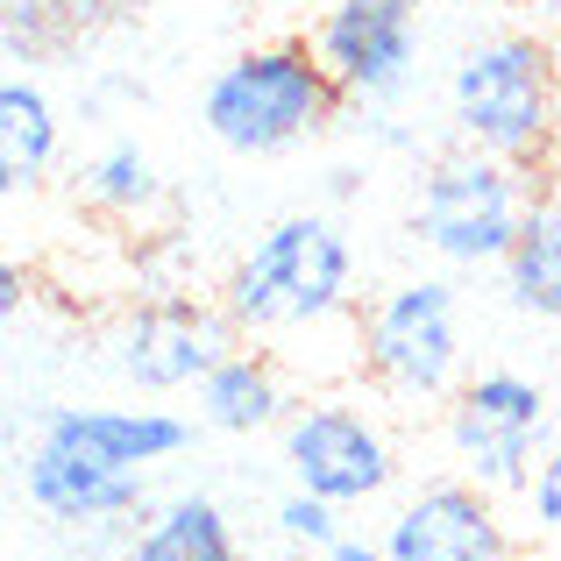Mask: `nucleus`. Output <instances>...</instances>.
Here are the masks:
<instances>
[{
	"mask_svg": "<svg viewBox=\"0 0 561 561\" xmlns=\"http://www.w3.org/2000/svg\"><path fill=\"white\" fill-rule=\"evenodd\" d=\"M234 334H313L356 306V249L342 220L285 214L234 256L220 285Z\"/></svg>",
	"mask_w": 561,
	"mask_h": 561,
	"instance_id": "f257e3e1",
	"label": "nucleus"
},
{
	"mask_svg": "<svg viewBox=\"0 0 561 561\" xmlns=\"http://www.w3.org/2000/svg\"><path fill=\"white\" fill-rule=\"evenodd\" d=\"M342 100L348 93L334 85V71L320 65L313 43H256V50L228 57L214 71L199 122L234 157H277V150H299L306 136H320Z\"/></svg>",
	"mask_w": 561,
	"mask_h": 561,
	"instance_id": "f03ea898",
	"label": "nucleus"
},
{
	"mask_svg": "<svg viewBox=\"0 0 561 561\" xmlns=\"http://www.w3.org/2000/svg\"><path fill=\"white\" fill-rule=\"evenodd\" d=\"M554 57L540 36H491L455 65L448 114L462 150H483L497 164L540 171L561 136V100H554Z\"/></svg>",
	"mask_w": 561,
	"mask_h": 561,
	"instance_id": "7ed1b4c3",
	"label": "nucleus"
},
{
	"mask_svg": "<svg viewBox=\"0 0 561 561\" xmlns=\"http://www.w3.org/2000/svg\"><path fill=\"white\" fill-rule=\"evenodd\" d=\"M526 206H534V179L519 164H497L483 150H455V157H434L420 171V185H412V234L440 263L477 271V263L512 256Z\"/></svg>",
	"mask_w": 561,
	"mask_h": 561,
	"instance_id": "20e7f679",
	"label": "nucleus"
},
{
	"mask_svg": "<svg viewBox=\"0 0 561 561\" xmlns=\"http://www.w3.org/2000/svg\"><path fill=\"white\" fill-rule=\"evenodd\" d=\"M356 363L398 398H455L462 377V313L448 277H405L377 291L356 320Z\"/></svg>",
	"mask_w": 561,
	"mask_h": 561,
	"instance_id": "39448f33",
	"label": "nucleus"
},
{
	"mask_svg": "<svg viewBox=\"0 0 561 561\" xmlns=\"http://www.w3.org/2000/svg\"><path fill=\"white\" fill-rule=\"evenodd\" d=\"M548 440V391L519 370H483L448 398V455L483 491H526Z\"/></svg>",
	"mask_w": 561,
	"mask_h": 561,
	"instance_id": "423d86ee",
	"label": "nucleus"
},
{
	"mask_svg": "<svg viewBox=\"0 0 561 561\" xmlns=\"http://www.w3.org/2000/svg\"><path fill=\"white\" fill-rule=\"evenodd\" d=\"M285 469L299 491L328 497V505H370V497L391 491L398 462H391V440L356 398H306L291 405L285 420Z\"/></svg>",
	"mask_w": 561,
	"mask_h": 561,
	"instance_id": "0eeeda50",
	"label": "nucleus"
},
{
	"mask_svg": "<svg viewBox=\"0 0 561 561\" xmlns=\"http://www.w3.org/2000/svg\"><path fill=\"white\" fill-rule=\"evenodd\" d=\"M234 348L228 306H206L192 291H157L114 334V370L136 391H199V377Z\"/></svg>",
	"mask_w": 561,
	"mask_h": 561,
	"instance_id": "6e6552de",
	"label": "nucleus"
},
{
	"mask_svg": "<svg viewBox=\"0 0 561 561\" xmlns=\"http://www.w3.org/2000/svg\"><path fill=\"white\" fill-rule=\"evenodd\" d=\"M313 50L348 100L383 107L420 65V0H334L313 28Z\"/></svg>",
	"mask_w": 561,
	"mask_h": 561,
	"instance_id": "1a4fd4ad",
	"label": "nucleus"
},
{
	"mask_svg": "<svg viewBox=\"0 0 561 561\" xmlns=\"http://www.w3.org/2000/svg\"><path fill=\"white\" fill-rule=\"evenodd\" d=\"M377 540L391 561H519V540L497 512V491H483L469 477L426 483L420 497H405Z\"/></svg>",
	"mask_w": 561,
	"mask_h": 561,
	"instance_id": "9d476101",
	"label": "nucleus"
},
{
	"mask_svg": "<svg viewBox=\"0 0 561 561\" xmlns=\"http://www.w3.org/2000/svg\"><path fill=\"white\" fill-rule=\"evenodd\" d=\"M22 497L50 526H136L150 512V469H107L93 455L36 440L22 462Z\"/></svg>",
	"mask_w": 561,
	"mask_h": 561,
	"instance_id": "9b49d317",
	"label": "nucleus"
},
{
	"mask_svg": "<svg viewBox=\"0 0 561 561\" xmlns=\"http://www.w3.org/2000/svg\"><path fill=\"white\" fill-rule=\"evenodd\" d=\"M36 440L93 455V462H107V469H157V462H171V455H185L192 426L164 405H50Z\"/></svg>",
	"mask_w": 561,
	"mask_h": 561,
	"instance_id": "f8f14e48",
	"label": "nucleus"
},
{
	"mask_svg": "<svg viewBox=\"0 0 561 561\" xmlns=\"http://www.w3.org/2000/svg\"><path fill=\"white\" fill-rule=\"evenodd\" d=\"M192 398H199V420L214 426V434H271V426L291 420L285 370H277L263 348H242V342L199 377Z\"/></svg>",
	"mask_w": 561,
	"mask_h": 561,
	"instance_id": "ddd939ff",
	"label": "nucleus"
},
{
	"mask_svg": "<svg viewBox=\"0 0 561 561\" xmlns=\"http://www.w3.org/2000/svg\"><path fill=\"white\" fill-rule=\"evenodd\" d=\"M122 561H242V540H234L228 512L206 491H179V497L142 512Z\"/></svg>",
	"mask_w": 561,
	"mask_h": 561,
	"instance_id": "4468645a",
	"label": "nucleus"
},
{
	"mask_svg": "<svg viewBox=\"0 0 561 561\" xmlns=\"http://www.w3.org/2000/svg\"><path fill=\"white\" fill-rule=\"evenodd\" d=\"M50 164H57V107L36 79L8 71V85H0V185H8V199L43 185Z\"/></svg>",
	"mask_w": 561,
	"mask_h": 561,
	"instance_id": "2eb2a0df",
	"label": "nucleus"
},
{
	"mask_svg": "<svg viewBox=\"0 0 561 561\" xmlns=\"http://www.w3.org/2000/svg\"><path fill=\"white\" fill-rule=\"evenodd\" d=\"M505 291L519 313L534 320H561V199H534L526 206V228L512 242V256L497 263Z\"/></svg>",
	"mask_w": 561,
	"mask_h": 561,
	"instance_id": "dca6fc26",
	"label": "nucleus"
},
{
	"mask_svg": "<svg viewBox=\"0 0 561 561\" xmlns=\"http://www.w3.org/2000/svg\"><path fill=\"white\" fill-rule=\"evenodd\" d=\"M157 192H164V179H157L150 150H136V142H107V150L85 164V199H93L100 214H114V220L150 214Z\"/></svg>",
	"mask_w": 561,
	"mask_h": 561,
	"instance_id": "f3484780",
	"label": "nucleus"
},
{
	"mask_svg": "<svg viewBox=\"0 0 561 561\" xmlns=\"http://www.w3.org/2000/svg\"><path fill=\"white\" fill-rule=\"evenodd\" d=\"M271 519H277V540H285V548H299V554H328L334 540H342V505H328V497L299 491V483L277 497Z\"/></svg>",
	"mask_w": 561,
	"mask_h": 561,
	"instance_id": "a211bd4d",
	"label": "nucleus"
},
{
	"mask_svg": "<svg viewBox=\"0 0 561 561\" xmlns=\"http://www.w3.org/2000/svg\"><path fill=\"white\" fill-rule=\"evenodd\" d=\"M50 0H8V14H0V50H8V65H36L43 50H50Z\"/></svg>",
	"mask_w": 561,
	"mask_h": 561,
	"instance_id": "6ab92c4d",
	"label": "nucleus"
},
{
	"mask_svg": "<svg viewBox=\"0 0 561 561\" xmlns=\"http://www.w3.org/2000/svg\"><path fill=\"white\" fill-rule=\"evenodd\" d=\"M526 519H534V534L540 540H554L561 548V440L548 455H540V469H534V483H526Z\"/></svg>",
	"mask_w": 561,
	"mask_h": 561,
	"instance_id": "aec40b11",
	"label": "nucleus"
},
{
	"mask_svg": "<svg viewBox=\"0 0 561 561\" xmlns=\"http://www.w3.org/2000/svg\"><path fill=\"white\" fill-rule=\"evenodd\" d=\"M28 306V277L14 271V263H0V320H14Z\"/></svg>",
	"mask_w": 561,
	"mask_h": 561,
	"instance_id": "412c9836",
	"label": "nucleus"
},
{
	"mask_svg": "<svg viewBox=\"0 0 561 561\" xmlns=\"http://www.w3.org/2000/svg\"><path fill=\"white\" fill-rule=\"evenodd\" d=\"M320 561H391V554H383V540H356V534H342Z\"/></svg>",
	"mask_w": 561,
	"mask_h": 561,
	"instance_id": "4be33fe9",
	"label": "nucleus"
},
{
	"mask_svg": "<svg viewBox=\"0 0 561 561\" xmlns=\"http://www.w3.org/2000/svg\"><path fill=\"white\" fill-rule=\"evenodd\" d=\"M554 100H561V57H554Z\"/></svg>",
	"mask_w": 561,
	"mask_h": 561,
	"instance_id": "5701e85b",
	"label": "nucleus"
}]
</instances>
